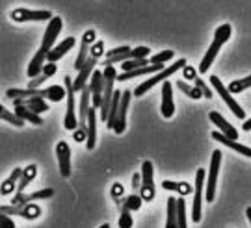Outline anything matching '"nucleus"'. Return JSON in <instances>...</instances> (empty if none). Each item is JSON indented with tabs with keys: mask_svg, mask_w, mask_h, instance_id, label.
<instances>
[{
	"mask_svg": "<svg viewBox=\"0 0 251 228\" xmlns=\"http://www.w3.org/2000/svg\"><path fill=\"white\" fill-rule=\"evenodd\" d=\"M175 58V52L173 50H162L156 56H149V63L151 65H158V63H166Z\"/></svg>",
	"mask_w": 251,
	"mask_h": 228,
	"instance_id": "obj_35",
	"label": "nucleus"
},
{
	"mask_svg": "<svg viewBox=\"0 0 251 228\" xmlns=\"http://www.w3.org/2000/svg\"><path fill=\"white\" fill-rule=\"evenodd\" d=\"M0 223L8 228H15V223L9 219V213H2V211H0Z\"/></svg>",
	"mask_w": 251,
	"mask_h": 228,
	"instance_id": "obj_42",
	"label": "nucleus"
},
{
	"mask_svg": "<svg viewBox=\"0 0 251 228\" xmlns=\"http://www.w3.org/2000/svg\"><path fill=\"white\" fill-rule=\"evenodd\" d=\"M62 28H63L62 17H54L52 21L49 23V26H47V30H45V35H43V43H41L39 50L36 52V56L32 58V62L28 63L26 74L30 78H36V76H39V74L43 72L47 56H49V52L56 46V41H58V35L62 32Z\"/></svg>",
	"mask_w": 251,
	"mask_h": 228,
	"instance_id": "obj_1",
	"label": "nucleus"
},
{
	"mask_svg": "<svg viewBox=\"0 0 251 228\" xmlns=\"http://www.w3.org/2000/svg\"><path fill=\"white\" fill-rule=\"evenodd\" d=\"M13 114H17L25 123H32V124H36V126H41V124H43V117L39 114H36V112L25 108V106H15V112H13Z\"/></svg>",
	"mask_w": 251,
	"mask_h": 228,
	"instance_id": "obj_27",
	"label": "nucleus"
},
{
	"mask_svg": "<svg viewBox=\"0 0 251 228\" xmlns=\"http://www.w3.org/2000/svg\"><path fill=\"white\" fill-rule=\"evenodd\" d=\"M160 114L166 119H171L175 115V102H173V86L166 80L162 84V104H160Z\"/></svg>",
	"mask_w": 251,
	"mask_h": 228,
	"instance_id": "obj_16",
	"label": "nucleus"
},
{
	"mask_svg": "<svg viewBox=\"0 0 251 228\" xmlns=\"http://www.w3.org/2000/svg\"><path fill=\"white\" fill-rule=\"evenodd\" d=\"M220 167H222V150H214V152H212V160H210L208 176H206V189H205V201L206 202L214 201L216 184H218V175H220Z\"/></svg>",
	"mask_w": 251,
	"mask_h": 228,
	"instance_id": "obj_8",
	"label": "nucleus"
},
{
	"mask_svg": "<svg viewBox=\"0 0 251 228\" xmlns=\"http://www.w3.org/2000/svg\"><path fill=\"white\" fill-rule=\"evenodd\" d=\"M63 86L67 89V112H65V119H63V126L65 130L75 132L78 128V115H76V108H75V89H73V80L71 76L63 78Z\"/></svg>",
	"mask_w": 251,
	"mask_h": 228,
	"instance_id": "obj_5",
	"label": "nucleus"
},
{
	"mask_svg": "<svg viewBox=\"0 0 251 228\" xmlns=\"http://www.w3.org/2000/svg\"><path fill=\"white\" fill-rule=\"evenodd\" d=\"M54 195V189L47 187V189H39L36 193H15L13 195V201L11 204L13 206H19V204H28V202L34 201H41V199H50Z\"/></svg>",
	"mask_w": 251,
	"mask_h": 228,
	"instance_id": "obj_19",
	"label": "nucleus"
},
{
	"mask_svg": "<svg viewBox=\"0 0 251 228\" xmlns=\"http://www.w3.org/2000/svg\"><path fill=\"white\" fill-rule=\"evenodd\" d=\"M162 189H170V191H177L179 195H190L192 193V184L188 182H171V180H164L162 182Z\"/></svg>",
	"mask_w": 251,
	"mask_h": 228,
	"instance_id": "obj_29",
	"label": "nucleus"
},
{
	"mask_svg": "<svg viewBox=\"0 0 251 228\" xmlns=\"http://www.w3.org/2000/svg\"><path fill=\"white\" fill-rule=\"evenodd\" d=\"M132 225H134V221H132V217H130V210H128V208H123L121 217H119V227L121 228H132Z\"/></svg>",
	"mask_w": 251,
	"mask_h": 228,
	"instance_id": "obj_38",
	"label": "nucleus"
},
{
	"mask_svg": "<svg viewBox=\"0 0 251 228\" xmlns=\"http://www.w3.org/2000/svg\"><path fill=\"white\" fill-rule=\"evenodd\" d=\"M123 191H125V189H123V185L119 184V182H116V184L112 185V197H114L116 201H119V199H121Z\"/></svg>",
	"mask_w": 251,
	"mask_h": 228,
	"instance_id": "obj_41",
	"label": "nucleus"
},
{
	"mask_svg": "<svg viewBox=\"0 0 251 228\" xmlns=\"http://www.w3.org/2000/svg\"><path fill=\"white\" fill-rule=\"evenodd\" d=\"M205 169H198L196 173V185H194V202H192V221L199 223L201 221V206H203V199H205Z\"/></svg>",
	"mask_w": 251,
	"mask_h": 228,
	"instance_id": "obj_7",
	"label": "nucleus"
},
{
	"mask_svg": "<svg viewBox=\"0 0 251 228\" xmlns=\"http://www.w3.org/2000/svg\"><path fill=\"white\" fill-rule=\"evenodd\" d=\"M0 211L2 213H9V215H19V217H25L28 221H34L41 215V208L37 204H19V206H13V204H4L0 206Z\"/></svg>",
	"mask_w": 251,
	"mask_h": 228,
	"instance_id": "obj_10",
	"label": "nucleus"
},
{
	"mask_svg": "<svg viewBox=\"0 0 251 228\" xmlns=\"http://www.w3.org/2000/svg\"><path fill=\"white\" fill-rule=\"evenodd\" d=\"M97 62H99L97 58L90 56V58H88V62H86V65L78 70L76 78L73 80V89H75V93H80L82 89L90 84L88 80H91V74H93V70H95V65H97Z\"/></svg>",
	"mask_w": 251,
	"mask_h": 228,
	"instance_id": "obj_14",
	"label": "nucleus"
},
{
	"mask_svg": "<svg viewBox=\"0 0 251 228\" xmlns=\"http://www.w3.org/2000/svg\"><path fill=\"white\" fill-rule=\"evenodd\" d=\"M75 43H76V39H75V37H65L63 41H58V45H56L52 50L49 52V56H47V62L49 63L60 62L63 56H65V54L69 52L73 46H75Z\"/></svg>",
	"mask_w": 251,
	"mask_h": 228,
	"instance_id": "obj_18",
	"label": "nucleus"
},
{
	"mask_svg": "<svg viewBox=\"0 0 251 228\" xmlns=\"http://www.w3.org/2000/svg\"><path fill=\"white\" fill-rule=\"evenodd\" d=\"M97 108H90V114H88V139H86V149L93 150L95 149V143H97Z\"/></svg>",
	"mask_w": 251,
	"mask_h": 228,
	"instance_id": "obj_21",
	"label": "nucleus"
},
{
	"mask_svg": "<svg viewBox=\"0 0 251 228\" xmlns=\"http://www.w3.org/2000/svg\"><path fill=\"white\" fill-rule=\"evenodd\" d=\"M242 130H246V132H251V119H248V121H244V124H242Z\"/></svg>",
	"mask_w": 251,
	"mask_h": 228,
	"instance_id": "obj_44",
	"label": "nucleus"
},
{
	"mask_svg": "<svg viewBox=\"0 0 251 228\" xmlns=\"http://www.w3.org/2000/svg\"><path fill=\"white\" fill-rule=\"evenodd\" d=\"M56 158H58V169L62 176H71L73 171V160H71V147L67 145V141H58L56 145Z\"/></svg>",
	"mask_w": 251,
	"mask_h": 228,
	"instance_id": "obj_12",
	"label": "nucleus"
},
{
	"mask_svg": "<svg viewBox=\"0 0 251 228\" xmlns=\"http://www.w3.org/2000/svg\"><path fill=\"white\" fill-rule=\"evenodd\" d=\"M186 65H188V63H186V60H182V58H180V60H177V62L173 63V65H171V67H168V69L160 70V72H156V74H154V76H152V78L145 80L144 84H140V86H138V88L134 89V97H142V95H145V93H147V91H149V89H152V88H154V86H156V84H164V82H166V80L170 78L171 74H175V72H177V70L184 69V67H186Z\"/></svg>",
	"mask_w": 251,
	"mask_h": 228,
	"instance_id": "obj_4",
	"label": "nucleus"
},
{
	"mask_svg": "<svg viewBox=\"0 0 251 228\" xmlns=\"http://www.w3.org/2000/svg\"><path fill=\"white\" fill-rule=\"evenodd\" d=\"M166 228H179V225H177V199L175 197L168 199V221H166Z\"/></svg>",
	"mask_w": 251,
	"mask_h": 228,
	"instance_id": "obj_30",
	"label": "nucleus"
},
{
	"mask_svg": "<svg viewBox=\"0 0 251 228\" xmlns=\"http://www.w3.org/2000/svg\"><path fill=\"white\" fill-rule=\"evenodd\" d=\"M21 175H23V169H13V173L9 175L8 180L2 182V187H0V193L4 195H11L13 191H17L19 180H21Z\"/></svg>",
	"mask_w": 251,
	"mask_h": 228,
	"instance_id": "obj_26",
	"label": "nucleus"
},
{
	"mask_svg": "<svg viewBox=\"0 0 251 228\" xmlns=\"http://www.w3.org/2000/svg\"><path fill=\"white\" fill-rule=\"evenodd\" d=\"M151 65L149 63V58H144V60H128V62L121 63V70H136V69H142V67H147Z\"/></svg>",
	"mask_w": 251,
	"mask_h": 228,
	"instance_id": "obj_34",
	"label": "nucleus"
},
{
	"mask_svg": "<svg viewBox=\"0 0 251 228\" xmlns=\"http://www.w3.org/2000/svg\"><path fill=\"white\" fill-rule=\"evenodd\" d=\"M56 70H58L56 63H47L45 69H43V72H41L39 76H36V78H30V82H28V88H30V89H37L39 86H43L47 80L56 74Z\"/></svg>",
	"mask_w": 251,
	"mask_h": 228,
	"instance_id": "obj_25",
	"label": "nucleus"
},
{
	"mask_svg": "<svg viewBox=\"0 0 251 228\" xmlns=\"http://www.w3.org/2000/svg\"><path fill=\"white\" fill-rule=\"evenodd\" d=\"M208 119L212 121V123L222 130V134L224 136H227V137H231V139H236L238 141V130H234V126L231 123H227L224 119V115H220L218 112H210L208 114Z\"/></svg>",
	"mask_w": 251,
	"mask_h": 228,
	"instance_id": "obj_22",
	"label": "nucleus"
},
{
	"mask_svg": "<svg viewBox=\"0 0 251 228\" xmlns=\"http://www.w3.org/2000/svg\"><path fill=\"white\" fill-rule=\"evenodd\" d=\"M210 86H212V88L218 91V95L222 97V100H224L225 104L229 106V110L233 112L236 119H244V117H246V112L242 110V106H240L238 102H236V100H234L233 93L229 91V88L225 86L222 80L218 78V76H210Z\"/></svg>",
	"mask_w": 251,
	"mask_h": 228,
	"instance_id": "obj_6",
	"label": "nucleus"
},
{
	"mask_svg": "<svg viewBox=\"0 0 251 228\" xmlns=\"http://www.w3.org/2000/svg\"><path fill=\"white\" fill-rule=\"evenodd\" d=\"M15 106H25L28 110L36 112V114H45L49 110V104L45 102V98H37V97H28V98H15L13 100Z\"/></svg>",
	"mask_w": 251,
	"mask_h": 228,
	"instance_id": "obj_23",
	"label": "nucleus"
},
{
	"mask_svg": "<svg viewBox=\"0 0 251 228\" xmlns=\"http://www.w3.org/2000/svg\"><path fill=\"white\" fill-rule=\"evenodd\" d=\"M196 86H198L201 91H203V97H206V98H212V91H210V88L206 86L205 82L201 78H196Z\"/></svg>",
	"mask_w": 251,
	"mask_h": 228,
	"instance_id": "obj_40",
	"label": "nucleus"
},
{
	"mask_svg": "<svg viewBox=\"0 0 251 228\" xmlns=\"http://www.w3.org/2000/svg\"><path fill=\"white\" fill-rule=\"evenodd\" d=\"M9 17L13 23H36V21H52L54 15L47 9H26L17 8L9 13Z\"/></svg>",
	"mask_w": 251,
	"mask_h": 228,
	"instance_id": "obj_9",
	"label": "nucleus"
},
{
	"mask_svg": "<svg viewBox=\"0 0 251 228\" xmlns=\"http://www.w3.org/2000/svg\"><path fill=\"white\" fill-rule=\"evenodd\" d=\"M231 32H233V28H231V24H222V26L216 28L214 32V41L210 43V46L206 48V54L203 56V60H201V63H199V69L198 72H201V74H206V70L210 69V65L214 63L216 56L220 54V50H222V46H224L227 41H229V37H231Z\"/></svg>",
	"mask_w": 251,
	"mask_h": 228,
	"instance_id": "obj_3",
	"label": "nucleus"
},
{
	"mask_svg": "<svg viewBox=\"0 0 251 228\" xmlns=\"http://www.w3.org/2000/svg\"><path fill=\"white\" fill-rule=\"evenodd\" d=\"M121 97H123V91L116 89L114 91V97H112V104H110V114H108L106 126L110 130H114V126L117 123V112H119V106H121Z\"/></svg>",
	"mask_w": 251,
	"mask_h": 228,
	"instance_id": "obj_24",
	"label": "nucleus"
},
{
	"mask_svg": "<svg viewBox=\"0 0 251 228\" xmlns=\"http://www.w3.org/2000/svg\"><path fill=\"white\" fill-rule=\"evenodd\" d=\"M132 91H123V97H121V106H119V112H117V123L114 126V132L117 136L123 134L126 128V112H128V104L132 100Z\"/></svg>",
	"mask_w": 251,
	"mask_h": 228,
	"instance_id": "obj_17",
	"label": "nucleus"
},
{
	"mask_svg": "<svg viewBox=\"0 0 251 228\" xmlns=\"http://www.w3.org/2000/svg\"><path fill=\"white\" fill-rule=\"evenodd\" d=\"M37 175V165H28L26 169H23V175H21V180H19V185H17V193H25L26 191V187L30 185V182L36 178Z\"/></svg>",
	"mask_w": 251,
	"mask_h": 228,
	"instance_id": "obj_28",
	"label": "nucleus"
},
{
	"mask_svg": "<svg viewBox=\"0 0 251 228\" xmlns=\"http://www.w3.org/2000/svg\"><path fill=\"white\" fill-rule=\"evenodd\" d=\"M140 195L145 202H151L154 199V180H152V163L151 160H145L142 163V187Z\"/></svg>",
	"mask_w": 251,
	"mask_h": 228,
	"instance_id": "obj_11",
	"label": "nucleus"
},
{
	"mask_svg": "<svg viewBox=\"0 0 251 228\" xmlns=\"http://www.w3.org/2000/svg\"><path fill=\"white\" fill-rule=\"evenodd\" d=\"M182 74H184V78L196 80V69H194V67H190V65H186V67L182 69Z\"/></svg>",
	"mask_w": 251,
	"mask_h": 228,
	"instance_id": "obj_43",
	"label": "nucleus"
},
{
	"mask_svg": "<svg viewBox=\"0 0 251 228\" xmlns=\"http://www.w3.org/2000/svg\"><path fill=\"white\" fill-rule=\"evenodd\" d=\"M90 89L93 108L99 110L100 106H102V95H104V72L102 70H93L90 80Z\"/></svg>",
	"mask_w": 251,
	"mask_h": 228,
	"instance_id": "obj_13",
	"label": "nucleus"
},
{
	"mask_svg": "<svg viewBox=\"0 0 251 228\" xmlns=\"http://www.w3.org/2000/svg\"><path fill=\"white\" fill-rule=\"evenodd\" d=\"M177 88H179L180 91H184V93H186L188 97H192V98H201V97H203V91H201L198 86H192V88H190V86H186L182 80H179V82H177Z\"/></svg>",
	"mask_w": 251,
	"mask_h": 228,
	"instance_id": "obj_36",
	"label": "nucleus"
},
{
	"mask_svg": "<svg viewBox=\"0 0 251 228\" xmlns=\"http://www.w3.org/2000/svg\"><path fill=\"white\" fill-rule=\"evenodd\" d=\"M212 139L220 141L222 145H225V147H229V149L236 150V152H238V154H242V156H248V158H251V149H250V147H246V145H242V143H238L236 139L227 137V136H224L222 132H218V130L212 132Z\"/></svg>",
	"mask_w": 251,
	"mask_h": 228,
	"instance_id": "obj_20",
	"label": "nucleus"
},
{
	"mask_svg": "<svg viewBox=\"0 0 251 228\" xmlns=\"http://www.w3.org/2000/svg\"><path fill=\"white\" fill-rule=\"evenodd\" d=\"M93 45H95V30H86L84 35H82V46H80V52H78V58L75 60V70H80L86 65Z\"/></svg>",
	"mask_w": 251,
	"mask_h": 228,
	"instance_id": "obj_15",
	"label": "nucleus"
},
{
	"mask_svg": "<svg viewBox=\"0 0 251 228\" xmlns=\"http://www.w3.org/2000/svg\"><path fill=\"white\" fill-rule=\"evenodd\" d=\"M142 202H144L142 195H130L125 201V204H123V208H128L130 211H136L142 208Z\"/></svg>",
	"mask_w": 251,
	"mask_h": 228,
	"instance_id": "obj_37",
	"label": "nucleus"
},
{
	"mask_svg": "<svg viewBox=\"0 0 251 228\" xmlns=\"http://www.w3.org/2000/svg\"><path fill=\"white\" fill-rule=\"evenodd\" d=\"M246 215H248V221H250V225H251V206L246 210Z\"/></svg>",
	"mask_w": 251,
	"mask_h": 228,
	"instance_id": "obj_45",
	"label": "nucleus"
},
{
	"mask_svg": "<svg viewBox=\"0 0 251 228\" xmlns=\"http://www.w3.org/2000/svg\"><path fill=\"white\" fill-rule=\"evenodd\" d=\"M132 48L130 46H117V48H112L110 52H106V56L104 58H116V56H121V54H126V52H130Z\"/></svg>",
	"mask_w": 251,
	"mask_h": 228,
	"instance_id": "obj_39",
	"label": "nucleus"
},
{
	"mask_svg": "<svg viewBox=\"0 0 251 228\" xmlns=\"http://www.w3.org/2000/svg\"><path fill=\"white\" fill-rule=\"evenodd\" d=\"M0 117H2V121H8V123L15 124V126H25V121H23L17 114H11V112H8L4 106H0Z\"/></svg>",
	"mask_w": 251,
	"mask_h": 228,
	"instance_id": "obj_33",
	"label": "nucleus"
},
{
	"mask_svg": "<svg viewBox=\"0 0 251 228\" xmlns=\"http://www.w3.org/2000/svg\"><path fill=\"white\" fill-rule=\"evenodd\" d=\"M177 225H179V228L188 227V223H186V202H184L182 195L177 199Z\"/></svg>",
	"mask_w": 251,
	"mask_h": 228,
	"instance_id": "obj_31",
	"label": "nucleus"
},
{
	"mask_svg": "<svg viewBox=\"0 0 251 228\" xmlns=\"http://www.w3.org/2000/svg\"><path fill=\"white\" fill-rule=\"evenodd\" d=\"M227 88H229V91H231L233 95L242 93V91H246V89H250L251 88V74L250 76H246V78H242V80H234V82H231Z\"/></svg>",
	"mask_w": 251,
	"mask_h": 228,
	"instance_id": "obj_32",
	"label": "nucleus"
},
{
	"mask_svg": "<svg viewBox=\"0 0 251 228\" xmlns=\"http://www.w3.org/2000/svg\"><path fill=\"white\" fill-rule=\"evenodd\" d=\"M6 97L15 100V98H28V97H37V98H45V100H52V102H62L67 98V89L65 86H50L45 89H8L6 91Z\"/></svg>",
	"mask_w": 251,
	"mask_h": 228,
	"instance_id": "obj_2",
	"label": "nucleus"
}]
</instances>
